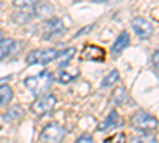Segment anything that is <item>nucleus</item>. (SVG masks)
<instances>
[{"mask_svg":"<svg viewBox=\"0 0 159 143\" xmlns=\"http://www.w3.org/2000/svg\"><path fill=\"white\" fill-rule=\"evenodd\" d=\"M124 99H126V91H124V87H118L115 92H113V102L116 103V105H121V103L124 102Z\"/></svg>","mask_w":159,"mask_h":143,"instance_id":"nucleus-19","label":"nucleus"},{"mask_svg":"<svg viewBox=\"0 0 159 143\" xmlns=\"http://www.w3.org/2000/svg\"><path fill=\"white\" fill-rule=\"evenodd\" d=\"M52 81H54V76H52V73L49 72H42L40 75L37 76H29V78H25L24 80V86L27 87L30 92L34 96H45V92L51 87Z\"/></svg>","mask_w":159,"mask_h":143,"instance_id":"nucleus-1","label":"nucleus"},{"mask_svg":"<svg viewBox=\"0 0 159 143\" xmlns=\"http://www.w3.org/2000/svg\"><path fill=\"white\" fill-rule=\"evenodd\" d=\"M75 53H76V49L75 48H69V49H65V51H62V53H59L57 54V57H56V60H57V65L62 69V67H65L69 64V60L75 56Z\"/></svg>","mask_w":159,"mask_h":143,"instance_id":"nucleus-13","label":"nucleus"},{"mask_svg":"<svg viewBox=\"0 0 159 143\" xmlns=\"http://www.w3.org/2000/svg\"><path fill=\"white\" fill-rule=\"evenodd\" d=\"M129 40H130L129 34H127V32H121V34L118 35V38L115 40L113 46H111V54H113V56H119V54H121L123 51L129 46Z\"/></svg>","mask_w":159,"mask_h":143,"instance_id":"nucleus-11","label":"nucleus"},{"mask_svg":"<svg viewBox=\"0 0 159 143\" xmlns=\"http://www.w3.org/2000/svg\"><path fill=\"white\" fill-rule=\"evenodd\" d=\"M13 99V91L10 86H0V105H8Z\"/></svg>","mask_w":159,"mask_h":143,"instance_id":"nucleus-16","label":"nucleus"},{"mask_svg":"<svg viewBox=\"0 0 159 143\" xmlns=\"http://www.w3.org/2000/svg\"><path fill=\"white\" fill-rule=\"evenodd\" d=\"M54 107H56V97L51 96V94H45V96H42V97H38V99L32 103L30 110H32L37 116H43V114L49 113Z\"/></svg>","mask_w":159,"mask_h":143,"instance_id":"nucleus-5","label":"nucleus"},{"mask_svg":"<svg viewBox=\"0 0 159 143\" xmlns=\"http://www.w3.org/2000/svg\"><path fill=\"white\" fill-rule=\"evenodd\" d=\"M130 143H157V138L156 135H151V134H143V135L134 137Z\"/></svg>","mask_w":159,"mask_h":143,"instance_id":"nucleus-18","label":"nucleus"},{"mask_svg":"<svg viewBox=\"0 0 159 143\" xmlns=\"http://www.w3.org/2000/svg\"><path fill=\"white\" fill-rule=\"evenodd\" d=\"M123 126V118L118 114V111H110L108 116L105 118V121L100 124L99 131L100 132H105V131H110V129H116V127H121Z\"/></svg>","mask_w":159,"mask_h":143,"instance_id":"nucleus-9","label":"nucleus"},{"mask_svg":"<svg viewBox=\"0 0 159 143\" xmlns=\"http://www.w3.org/2000/svg\"><path fill=\"white\" fill-rule=\"evenodd\" d=\"M15 46H16V40H13V38H5V40L0 42V60L7 59L15 51Z\"/></svg>","mask_w":159,"mask_h":143,"instance_id":"nucleus-12","label":"nucleus"},{"mask_svg":"<svg viewBox=\"0 0 159 143\" xmlns=\"http://www.w3.org/2000/svg\"><path fill=\"white\" fill-rule=\"evenodd\" d=\"M57 51L56 49H35L29 56L25 57V62L29 65H35V64H49L51 60H56L57 57Z\"/></svg>","mask_w":159,"mask_h":143,"instance_id":"nucleus-4","label":"nucleus"},{"mask_svg":"<svg viewBox=\"0 0 159 143\" xmlns=\"http://www.w3.org/2000/svg\"><path fill=\"white\" fill-rule=\"evenodd\" d=\"M2 40H3V32L0 30V42H2Z\"/></svg>","mask_w":159,"mask_h":143,"instance_id":"nucleus-25","label":"nucleus"},{"mask_svg":"<svg viewBox=\"0 0 159 143\" xmlns=\"http://www.w3.org/2000/svg\"><path fill=\"white\" fill-rule=\"evenodd\" d=\"M75 143H94V140H92V137H91V135L84 134V135H81V137H78Z\"/></svg>","mask_w":159,"mask_h":143,"instance_id":"nucleus-22","label":"nucleus"},{"mask_svg":"<svg viewBox=\"0 0 159 143\" xmlns=\"http://www.w3.org/2000/svg\"><path fill=\"white\" fill-rule=\"evenodd\" d=\"M105 141H107V143H126V135L124 134H116L115 137L107 138Z\"/></svg>","mask_w":159,"mask_h":143,"instance_id":"nucleus-20","label":"nucleus"},{"mask_svg":"<svg viewBox=\"0 0 159 143\" xmlns=\"http://www.w3.org/2000/svg\"><path fill=\"white\" fill-rule=\"evenodd\" d=\"M0 10H2V5H0Z\"/></svg>","mask_w":159,"mask_h":143,"instance_id":"nucleus-26","label":"nucleus"},{"mask_svg":"<svg viewBox=\"0 0 159 143\" xmlns=\"http://www.w3.org/2000/svg\"><path fill=\"white\" fill-rule=\"evenodd\" d=\"M118 80H119V72H118V70H111V72L102 80V87H110V86H113Z\"/></svg>","mask_w":159,"mask_h":143,"instance_id":"nucleus-17","label":"nucleus"},{"mask_svg":"<svg viewBox=\"0 0 159 143\" xmlns=\"http://www.w3.org/2000/svg\"><path fill=\"white\" fill-rule=\"evenodd\" d=\"M11 80V75H8V76H5V78H0V86H3L5 83H8Z\"/></svg>","mask_w":159,"mask_h":143,"instance_id":"nucleus-24","label":"nucleus"},{"mask_svg":"<svg viewBox=\"0 0 159 143\" xmlns=\"http://www.w3.org/2000/svg\"><path fill=\"white\" fill-rule=\"evenodd\" d=\"M78 75H80V70L76 67H62V69H59L56 78L59 83L67 84V83H72Z\"/></svg>","mask_w":159,"mask_h":143,"instance_id":"nucleus-10","label":"nucleus"},{"mask_svg":"<svg viewBox=\"0 0 159 143\" xmlns=\"http://www.w3.org/2000/svg\"><path fill=\"white\" fill-rule=\"evenodd\" d=\"M157 57H159V54H157V51H154V54H153V67H154V70L157 72Z\"/></svg>","mask_w":159,"mask_h":143,"instance_id":"nucleus-23","label":"nucleus"},{"mask_svg":"<svg viewBox=\"0 0 159 143\" xmlns=\"http://www.w3.org/2000/svg\"><path fill=\"white\" fill-rule=\"evenodd\" d=\"M34 8H35V15L38 16V18H45V16H51L52 15V7L49 5V3H46V2H38V3H35L34 5Z\"/></svg>","mask_w":159,"mask_h":143,"instance_id":"nucleus-14","label":"nucleus"},{"mask_svg":"<svg viewBox=\"0 0 159 143\" xmlns=\"http://www.w3.org/2000/svg\"><path fill=\"white\" fill-rule=\"evenodd\" d=\"M132 29H134L135 35L139 38H142V40H147V38H150L154 32V27H153V24L148 21V19H145V18H134L132 19Z\"/></svg>","mask_w":159,"mask_h":143,"instance_id":"nucleus-6","label":"nucleus"},{"mask_svg":"<svg viewBox=\"0 0 159 143\" xmlns=\"http://www.w3.org/2000/svg\"><path fill=\"white\" fill-rule=\"evenodd\" d=\"M81 56H83L84 60H97V62H100V60L105 59V49L97 46V45H89L83 49Z\"/></svg>","mask_w":159,"mask_h":143,"instance_id":"nucleus-8","label":"nucleus"},{"mask_svg":"<svg viewBox=\"0 0 159 143\" xmlns=\"http://www.w3.org/2000/svg\"><path fill=\"white\" fill-rule=\"evenodd\" d=\"M130 124L134 129L142 132H151L157 129V119L156 116L147 113V111H137L134 116L130 118Z\"/></svg>","mask_w":159,"mask_h":143,"instance_id":"nucleus-2","label":"nucleus"},{"mask_svg":"<svg viewBox=\"0 0 159 143\" xmlns=\"http://www.w3.org/2000/svg\"><path fill=\"white\" fill-rule=\"evenodd\" d=\"M62 32H65V25L64 21L59 18H51L45 22V27H43V38L48 40V38H52L56 35H61Z\"/></svg>","mask_w":159,"mask_h":143,"instance_id":"nucleus-7","label":"nucleus"},{"mask_svg":"<svg viewBox=\"0 0 159 143\" xmlns=\"http://www.w3.org/2000/svg\"><path fill=\"white\" fill-rule=\"evenodd\" d=\"M64 135H65V129L57 123H51L40 134V141L42 143H61Z\"/></svg>","mask_w":159,"mask_h":143,"instance_id":"nucleus-3","label":"nucleus"},{"mask_svg":"<svg viewBox=\"0 0 159 143\" xmlns=\"http://www.w3.org/2000/svg\"><path fill=\"white\" fill-rule=\"evenodd\" d=\"M13 5H15V7H18V8H32L34 5H35V2H32V0H30V2H24V0H16V2H13Z\"/></svg>","mask_w":159,"mask_h":143,"instance_id":"nucleus-21","label":"nucleus"},{"mask_svg":"<svg viewBox=\"0 0 159 143\" xmlns=\"http://www.w3.org/2000/svg\"><path fill=\"white\" fill-rule=\"evenodd\" d=\"M22 118V108L19 105H13V108H10L7 113H5V119L10 121V123H16Z\"/></svg>","mask_w":159,"mask_h":143,"instance_id":"nucleus-15","label":"nucleus"}]
</instances>
